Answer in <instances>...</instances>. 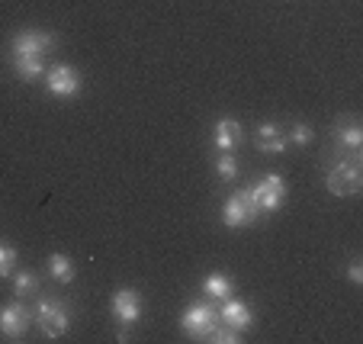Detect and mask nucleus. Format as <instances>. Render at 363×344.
Masks as SVG:
<instances>
[{
    "label": "nucleus",
    "mask_w": 363,
    "mask_h": 344,
    "mask_svg": "<svg viewBox=\"0 0 363 344\" xmlns=\"http://www.w3.org/2000/svg\"><path fill=\"white\" fill-rule=\"evenodd\" d=\"M42 84H45L48 94L62 96V100H71V96H77L84 90V77L74 65H52V68H45Z\"/></svg>",
    "instance_id": "0eeeda50"
},
{
    "label": "nucleus",
    "mask_w": 363,
    "mask_h": 344,
    "mask_svg": "<svg viewBox=\"0 0 363 344\" xmlns=\"http://www.w3.org/2000/svg\"><path fill=\"white\" fill-rule=\"evenodd\" d=\"M235 293V280L225 274V270H213V274L203 277V296L213 299V303H222L225 296Z\"/></svg>",
    "instance_id": "4468645a"
},
{
    "label": "nucleus",
    "mask_w": 363,
    "mask_h": 344,
    "mask_svg": "<svg viewBox=\"0 0 363 344\" xmlns=\"http://www.w3.org/2000/svg\"><path fill=\"white\" fill-rule=\"evenodd\" d=\"M257 148H261V155H283L286 152V132H283V126L274 123V119L257 126Z\"/></svg>",
    "instance_id": "ddd939ff"
},
{
    "label": "nucleus",
    "mask_w": 363,
    "mask_h": 344,
    "mask_svg": "<svg viewBox=\"0 0 363 344\" xmlns=\"http://www.w3.org/2000/svg\"><path fill=\"white\" fill-rule=\"evenodd\" d=\"M283 132H286V145H296V148H306V145L315 142V129L308 123H293V126H283Z\"/></svg>",
    "instance_id": "a211bd4d"
},
{
    "label": "nucleus",
    "mask_w": 363,
    "mask_h": 344,
    "mask_svg": "<svg viewBox=\"0 0 363 344\" xmlns=\"http://www.w3.org/2000/svg\"><path fill=\"white\" fill-rule=\"evenodd\" d=\"M325 187L335 196H357L363 190V155L337 152V158L325 171Z\"/></svg>",
    "instance_id": "f257e3e1"
},
{
    "label": "nucleus",
    "mask_w": 363,
    "mask_h": 344,
    "mask_svg": "<svg viewBox=\"0 0 363 344\" xmlns=\"http://www.w3.org/2000/svg\"><path fill=\"white\" fill-rule=\"evenodd\" d=\"M10 68H13V74L20 77V81H42L45 77V58H29V55H10Z\"/></svg>",
    "instance_id": "2eb2a0df"
},
{
    "label": "nucleus",
    "mask_w": 363,
    "mask_h": 344,
    "mask_svg": "<svg viewBox=\"0 0 363 344\" xmlns=\"http://www.w3.org/2000/svg\"><path fill=\"white\" fill-rule=\"evenodd\" d=\"M110 312H113V318H116V325H119V335L116 338H119V341H125V338H129V331L142 322V312H145L142 293H138L135 287L116 289V293H113V299H110Z\"/></svg>",
    "instance_id": "7ed1b4c3"
},
{
    "label": "nucleus",
    "mask_w": 363,
    "mask_h": 344,
    "mask_svg": "<svg viewBox=\"0 0 363 344\" xmlns=\"http://www.w3.org/2000/svg\"><path fill=\"white\" fill-rule=\"evenodd\" d=\"M45 270H48V277L55 283H74V261H71L68 255H62V251H55V255H48V264H45Z\"/></svg>",
    "instance_id": "dca6fc26"
},
{
    "label": "nucleus",
    "mask_w": 363,
    "mask_h": 344,
    "mask_svg": "<svg viewBox=\"0 0 363 344\" xmlns=\"http://www.w3.org/2000/svg\"><path fill=\"white\" fill-rule=\"evenodd\" d=\"M261 219V206H257V200H254L251 193V184L247 187H238V190L232 193L225 200V206H222V222H225L228 228H247L254 226V222Z\"/></svg>",
    "instance_id": "20e7f679"
},
{
    "label": "nucleus",
    "mask_w": 363,
    "mask_h": 344,
    "mask_svg": "<svg viewBox=\"0 0 363 344\" xmlns=\"http://www.w3.org/2000/svg\"><path fill=\"white\" fill-rule=\"evenodd\" d=\"M251 193H254V200H257V206H261V216H274L283 206V200H286V180H283V174L270 171L254 180Z\"/></svg>",
    "instance_id": "423d86ee"
},
{
    "label": "nucleus",
    "mask_w": 363,
    "mask_h": 344,
    "mask_svg": "<svg viewBox=\"0 0 363 344\" xmlns=\"http://www.w3.org/2000/svg\"><path fill=\"white\" fill-rule=\"evenodd\" d=\"M33 325L42 331V338H65L71 328V303L62 296H39L33 306Z\"/></svg>",
    "instance_id": "f03ea898"
},
{
    "label": "nucleus",
    "mask_w": 363,
    "mask_h": 344,
    "mask_svg": "<svg viewBox=\"0 0 363 344\" xmlns=\"http://www.w3.org/2000/svg\"><path fill=\"white\" fill-rule=\"evenodd\" d=\"M216 309H219V322L228 325V328H235V331H247V328L254 325V309H251V303L238 299L235 293L222 299Z\"/></svg>",
    "instance_id": "9d476101"
},
{
    "label": "nucleus",
    "mask_w": 363,
    "mask_h": 344,
    "mask_svg": "<svg viewBox=\"0 0 363 344\" xmlns=\"http://www.w3.org/2000/svg\"><path fill=\"white\" fill-rule=\"evenodd\" d=\"M206 341H213V344H241V341H245V335L219 322V325H216V328H213V335L206 338Z\"/></svg>",
    "instance_id": "412c9836"
},
{
    "label": "nucleus",
    "mask_w": 363,
    "mask_h": 344,
    "mask_svg": "<svg viewBox=\"0 0 363 344\" xmlns=\"http://www.w3.org/2000/svg\"><path fill=\"white\" fill-rule=\"evenodd\" d=\"M16 261H20V251L7 241H0V280H10L16 270Z\"/></svg>",
    "instance_id": "aec40b11"
},
{
    "label": "nucleus",
    "mask_w": 363,
    "mask_h": 344,
    "mask_svg": "<svg viewBox=\"0 0 363 344\" xmlns=\"http://www.w3.org/2000/svg\"><path fill=\"white\" fill-rule=\"evenodd\" d=\"M33 325V309L26 306V299H10V303L0 306V335L7 341H20L23 335Z\"/></svg>",
    "instance_id": "6e6552de"
},
{
    "label": "nucleus",
    "mask_w": 363,
    "mask_h": 344,
    "mask_svg": "<svg viewBox=\"0 0 363 344\" xmlns=\"http://www.w3.org/2000/svg\"><path fill=\"white\" fill-rule=\"evenodd\" d=\"M331 142L337 152H360L363 148V123L357 116H341L331 126Z\"/></svg>",
    "instance_id": "9b49d317"
},
{
    "label": "nucleus",
    "mask_w": 363,
    "mask_h": 344,
    "mask_svg": "<svg viewBox=\"0 0 363 344\" xmlns=\"http://www.w3.org/2000/svg\"><path fill=\"white\" fill-rule=\"evenodd\" d=\"M241 138H245V132H241V123L232 116H222L216 119L213 126V145H216V152H235L241 145Z\"/></svg>",
    "instance_id": "f8f14e48"
},
{
    "label": "nucleus",
    "mask_w": 363,
    "mask_h": 344,
    "mask_svg": "<svg viewBox=\"0 0 363 344\" xmlns=\"http://www.w3.org/2000/svg\"><path fill=\"white\" fill-rule=\"evenodd\" d=\"M219 325V309H216L213 299H196V303H190L184 309V316H180V328L186 331V338H193V341H206V338L213 335V328Z\"/></svg>",
    "instance_id": "39448f33"
},
{
    "label": "nucleus",
    "mask_w": 363,
    "mask_h": 344,
    "mask_svg": "<svg viewBox=\"0 0 363 344\" xmlns=\"http://www.w3.org/2000/svg\"><path fill=\"white\" fill-rule=\"evenodd\" d=\"M58 45L55 33H45V29H20L10 42V55H29V58H45L52 48Z\"/></svg>",
    "instance_id": "1a4fd4ad"
},
{
    "label": "nucleus",
    "mask_w": 363,
    "mask_h": 344,
    "mask_svg": "<svg viewBox=\"0 0 363 344\" xmlns=\"http://www.w3.org/2000/svg\"><path fill=\"white\" fill-rule=\"evenodd\" d=\"M347 277H350V283H354V287H360V283H363V264H360V257H354V261H350Z\"/></svg>",
    "instance_id": "4be33fe9"
},
{
    "label": "nucleus",
    "mask_w": 363,
    "mask_h": 344,
    "mask_svg": "<svg viewBox=\"0 0 363 344\" xmlns=\"http://www.w3.org/2000/svg\"><path fill=\"white\" fill-rule=\"evenodd\" d=\"M13 296L16 299H29V296H39L42 289V277L35 270H13Z\"/></svg>",
    "instance_id": "f3484780"
},
{
    "label": "nucleus",
    "mask_w": 363,
    "mask_h": 344,
    "mask_svg": "<svg viewBox=\"0 0 363 344\" xmlns=\"http://www.w3.org/2000/svg\"><path fill=\"white\" fill-rule=\"evenodd\" d=\"M216 174H219V180H225V184L238 180V174H241L238 158H235L232 152H219L216 155Z\"/></svg>",
    "instance_id": "6ab92c4d"
}]
</instances>
